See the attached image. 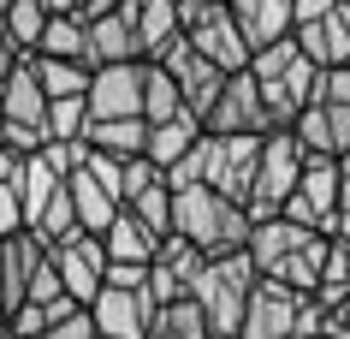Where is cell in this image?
I'll return each mask as SVG.
<instances>
[{"instance_id":"cell-1","label":"cell","mask_w":350,"mask_h":339,"mask_svg":"<svg viewBox=\"0 0 350 339\" xmlns=\"http://www.w3.org/2000/svg\"><path fill=\"white\" fill-rule=\"evenodd\" d=\"M172 232H185L190 244L208 250V256H226V250L250 244L256 214L214 185H185V190H172Z\"/></svg>"},{"instance_id":"cell-2","label":"cell","mask_w":350,"mask_h":339,"mask_svg":"<svg viewBox=\"0 0 350 339\" xmlns=\"http://www.w3.org/2000/svg\"><path fill=\"white\" fill-rule=\"evenodd\" d=\"M256 280H261V268H256V256H250V244H243V250H226V256H208V262L196 268L190 292L202 298L214 339H243V310H250Z\"/></svg>"},{"instance_id":"cell-3","label":"cell","mask_w":350,"mask_h":339,"mask_svg":"<svg viewBox=\"0 0 350 339\" xmlns=\"http://www.w3.org/2000/svg\"><path fill=\"white\" fill-rule=\"evenodd\" d=\"M303 161H309V149H303V137L291 131V125H279V131H267V143H261V167H256V185H250V214L256 221H267V214H279L285 208V197L297 190V179H303Z\"/></svg>"},{"instance_id":"cell-4","label":"cell","mask_w":350,"mask_h":339,"mask_svg":"<svg viewBox=\"0 0 350 339\" xmlns=\"http://www.w3.org/2000/svg\"><path fill=\"white\" fill-rule=\"evenodd\" d=\"M338 155H309L303 161V179H297V190L285 197V208L279 214H291V221L314 226V232H338Z\"/></svg>"},{"instance_id":"cell-5","label":"cell","mask_w":350,"mask_h":339,"mask_svg":"<svg viewBox=\"0 0 350 339\" xmlns=\"http://www.w3.org/2000/svg\"><path fill=\"white\" fill-rule=\"evenodd\" d=\"M185 36L196 42L220 72H243V66H250V42H243V30H238L232 0H202L196 12H185Z\"/></svg>"},{"instance_id":"cell-6","label":"cell","mask_w":350,"mask_h":339,"mask_svg":"<svg viewBox=\"0 0 350 339\" xmlns=\"http://www.w3.org/2000/svg\"><path fill=\"white\" fill-rule=\"evenodd\" d=\"M303 298L309 292L261 274L256 292H250V310H243V339H303V327H297L303 321Z\"/></svg>"},{"instance_id":"cell-7","label":"cell","mask_w":350,"mask_h":339,"mask_svg":"<svg viewBox=\"0 0 350 339\" xmlns=\"http://www.w3.org/2000/svg\"><path fill=\"white\" fill-rule=\"evenodd\" d=\"M54 262H59V274H66V292H72L77 303H95V292H101V280H107L113 256H107V238L77 221L66 238H54Z\"/></svg>"},{"instance_id":"cell-8","label":"cell","mask_w":350,"mask_h":339,"mask_svg":"<svg viewBox=\"0 0 350 339\" xmlns=\"http://www.w3.org/2000/svg\"><path fill=\"white\" fill-rule=\"evenodd\" d=\"M208 131H279L273 125V108H267V95H261L256 72L243 66V72H226V90L214 95V108L202 119Z\"/></svg>"},{"instance_id":"cell-9","label":"cell","mask_w":350,"mask_h":339,"mask_svg":"<svg viewBox=\"0 0 350 339\" xmlns=\"http://www.w3.org/2000/svg\"><path fill=\"white\" fill-rule=\"evenodd\" d=\"M261 143L267 131H214V161H208V185L250 203V185H256V167H261Z\"/></svg>"},{"instance_id":"cell-10","label":"cell","mask_w":350,"mask_h":339,"mask_svg":"<svg viewBox=\"0 0 350 339\" xmlns=\"http://www.w3.org/2000/svg\"><path fill=\"white\" fill-rule=\"evenodd\" d=\"M90 310H95L101 339H148V321H154L148 286H119V280H101V292H95Z\"/></svg>"},{"instance_id":"cell-11","label":"cell","mask_w":350,"mask_h":339,"mask_svg":"<svg viewBox=\"0 0 350 339\" xmlns=\"http://www.w3.org/2000/svg\"><path fill=\"white\" fill-rule=\"evenodd\" d=\"M161 66H166L172 77H178V90H185V101H190V108H196V113L208 119V108H214V95L226 90V72H220V66H214V60H208L202 48H196V42L185 36V30H178V36H172V42L161 48Z\"/></svg>"},{"instance_id":"cell-12","label":"cell","mask_w":350,"mask_h":339,"mask_svg":"<svg viewBox=\"0 0 350 339\" xmlns=\"http://www.w3.org/2000/svg\"><path fill=\"white\" fill-rule=\"evenodd\" d=\"M143 72L148 60H113L90 72V119H119V113H143Z\"/></svg>"},{"instance_id":"cell-13","label":"cell","mask_w":350,"mask_h":339,"mask_svg":"<svg viewBox=\"0 0 350 339\" xmlns=\"http://www.w3.org/2000/svg\"><path fill=\"white\" fill-rule=\"evenodd\" d=\"M309 238H314V226L291 221V214H267V221H256V232H250V256H256V268L267 274V268H279L285 256H297Z\"/></svg>"},{"instance_id":"cell-14","label":"cell","mask_w":350,"mask_h":339,"mask_svg":"<svg viewBox=\"0 0 350 339\" xmlns=\"http://www.w3.org/2000/svg\"><path fill=\"white\" fill-rule=\"evenodd\" d=\"M232 12H238V30H243V42H250V54L297 30V6L291 0H232Z\"/></svg>"},{"instance_id":"cell-15","label":"cell","mask_w":350,"mask_h":339,"mask_svg":"<svg viewBox=\"0 0 350 339\" xmlns=\"http://www.w3.org/2000/svg\"><path fill=\"white\" fill-rule=\"evenodd\" d=\"M42 113H48V90H42V77H36V60L24 54L12 72L0 77V119H30V125H42Z\"/></svg>"},{"instance_id":"cell-16","label":"cell","mask_w":350,"mask_h":339,"mask_svg":"<svg viewBox=\"0 0 350 339\" xmlns=\"http://www.w3.org/2000/svg\"><path fill=\"white\" fill-rule=\"evenodd\" d=\"M101 238H107V256H113V262H154V256H161V232H154L143 214H131V208L113 214Z\"/></svg>"},{"instance_id":"cell-17","label":"cell","mask_w":350,"mask_h":339,"mask_svg":"<svg viewBox=\"0 0 350 339\" xmlns=\"http://www.w3.org/2000/svg\"><path fill=\"white\" fill-rule=\"evenodd\" d=\"M131 30H137V54L161 60V48L185 30V6H178V0H143L137 18H131Z\"/></svg>"},{"instance_id":"cell-18","label":"cell","mask_w":350,"mask_h":339,"mask_svg":"<svg viewBox=\"0 0 350 339\" xmlns=\"http://www.w3.org/2000/svg\"><path fill=\"white\" fill-rule=\"evenodd\" d=\"M148 339H214L202 298H196V292H185V298H172V303H154Z\"/></svg>"},{"instance_id":"cell-19","label":"cell","mask_w":350,"mask_h":339,"mask_svg":"<svg viewBox=\"0 0 350 339\" xmlns=\"http://www.w3.org/2000/svg\"><path fill=\"white\" fill-rule=\"evenodd\" d=\"M90 66H113V60H143L137 54V30H131L125 12H101L90 18V48H83Z\"/></svg>"},{"instance_id":"cell-20","label":"cell","mask_w":350,"mask_h":339,"mask_svg":"<svg viewBox=\"0 0 350 339\" xmlns=\"http://www.w3.org/2000/svg\"><path fill=\"white\" fill-rule=\"evenodd\" d=\"M202 131H208L202 113L185 108V113H172V119H161V125H148V149H143V155H148V161H161V167H172V161H178V155H185Z\"/></svg>"},{"instance_id":"cell-21","label":"cell","mask_w":350,"mask_h":339,"mask_svg":"<svg viewBox=\"0 0 350 339\" xmlns=\"http://www.w3.org/2000/svg\"><path fill=\"white\" fill-rule=\"evenodd\" d=\"M291 36H297V48H303L314 66H338V60H350V24H338L332 12H327V18H303Z\"/></svg>"},{"instance_id":"cell-22","label":"cell","mask_w":350,"mask_h":339,"mask_svg":"<svg viewBox=\"0 0 350 339\" xmlns=\"http://www.w3.org/2000/svg\"><path fill=\"white\" fill-rule=\"evenodd\" d=\"M66 185H72L77 221L90 226V232H107V221H113V214H119V208H125V203H119V190H107V185H101V179H95L90 167H77L72 179H66Z\"/></svg>"},{"instance_id":"cell-23","label":"cell","mask_w":350,"mask_h":339,"mask_svg":"<svg viewBox=\"0 0 350 339\" xmlns=\"http://www.w3.org/2000/svg\"><path fill=\"white\" fill-rule=\"evenodd\" d=\"M90 143L107 155H143L148 149V119L143 113H119V119H90Z\"/></svg>"},{"instance_id":"cell-24","label":"cell","mask_w":350,"mask_h":339,"mask_svg":"<svg viewBox=\"0 0 350 339\" xmlns=\"http://www.w3.org/2000/svg\"><path fill=\"white\" fill-rule=\"evenodd\" d=\"M185 90H178V77L166 72L161 60H148V72H143V119L148 125H161V119H172V113H185Z\"/></svg>"},{"instance_id":"cell-25","label":"cell","mask_w":350,"mask_h":339,"mask_svg":"<svg viewBox=\"0 0 350 339\" xmlns=\"http://www.w3.org/2000/svg\"><path fill=\"white\" fill-rule=\"evenodd\" d=\"M314 298L338 310L350 298V232H327V262H321V286H314Z\"/></svg>"},{"instance_id":"cell-26","label":"cell","mask_w":350,"mask_h":339,"mask_svg":"<svg viewBox=\"0 0 350 339\" xmlns=\"http://www.w3.org/2000/svg\"><path fill=\"white\" fill-rule=\"evenodd\" d=\"M36 60V77H42V90L48 95H90V72L95 66H83V60H66V54H30Z\"/></svg>"},{"instance_id":"cell-27","label":"cell","mask_w":350,"mask_h":339,"mask_svg":"<svg viewBox=\"0 0 350 339\" xmlns=\"http://www.w3.org/2000/svg\"><path fill=\"white\" fill-rule=\"evenodd\" d=\"M42 131L59 137V143H77V137H90V95H48Z\"/></svg>"},{"instance_id":"cell-28","label":"cell","mask_w":350,"mask_h":339,"mask_svg":"<svg viewBox=\"0 0 350 339\" xmlns=\"http://www.w3.org/2000/svg\"><path fill=\"white\" fill-rule=\"evenodd\" d=\"M6 36L18 42L24 54H36V42H42V30H48V6H42V0H12V6H6Z\"/></svg>"},{"instance_id":"cell-29","label":"cell","mask_w":350,"mask_h":339,"mask_svg":"<svg viewBox=\"0 0 350 339\" xmlns=\"http://www.w3.org/2000/svg\"><path fill=\"white\" fill-rule=\"evenodd\" d=\"M125 208H131V214H143L161 238L172 232V185H166V179H154V185H143V190H131Z\"/></svg>"},{"instance_id":"cell-30","label":"cell","mask_w":350,"mask_h":339,"mask_svg":"<svg viewBox=\"0 0 350 339\" xmlns=\"http://www.w3.org/2000/svg\"><path fill=\"white\" fill-rule=\"evenodd\" d=\"M208 161H214V131H202L196 143H190L172 167H166V185L185 190V185H208Z\"/></svg>"},{"instance_id":"cell-31","label":"cell","mask_w":350,"mask_h":339,"mask_svg":"<svg viewBox=\"0 0 350 339\" xmlns=\"http://www.w3.org/2000/svg\"><path fill=\"white\" fill-rule=\"evenodd\" d=\"M72 226H77V203H72V185H59L54 197H48V208L36 214V232L48 238V244H54V238H66Z\"/></svg>"},{"instance_id":"cell-32","label":"cell","mask_w":350,"mask_h":339,"mask_svg":"<svg viewBox=\"0 0 350 339\" xmlns=\"http://www.w3.org/2000/svg\"><path fill=\"white\" fill-rule=\"evenodd\" d=\"M185 292H190V274H185V268H172L166 256L148 262V298H154V303H172V298H185Z\"/></svg>"},{"instance_id":"cell-33","label":"cell","mask_w":350,"mask_h":339,"mask_svg":"<svg viewBox=\"0 0 350 339\" xmlns=\"http://www.w3.org/2000/svg\"><path fill=\"white\" fill-rule=\"evenodd\" d=\"M30 303H54V298H66V274H59V262H54V244H48V256L36 262V274H30V292H24Z\"/></svg>"},{"instance_id":"cell-34","label":"cell","mask_w":350,"mask_h":339,"mask_svg":"<svg viewBox=\"0 0 350 339\" xmlns=\"http://www.w3.org/2000/svg\"><path fill=\"white\" fill-rule=\"evenodd\" d=\"M42 339H101V327H95V310H90V303H77L72 316L48 321V334H42Z\"/></svg>"},{"instance_id":"cell-35","label":"cell","mask_w":350,"mask_h":339,"mask_svg":"<svg viewBox=\"0 0 350 339\" xmlns=\"http://www.w3.org/2000/svg\"><path fill=\"white\" fill-rule=\"evenodd\" d=\"M24 226V197H18V185H0V238H12Z\"/></svg>"},{"instance_id":"cell-36","label":"cell","mask_w":350,"mask_h":339,"mask_svg":"<svg viewBox=\"0 0 350 339\" xmlns=\"http://www.w3.org/2000/svg\"><path fill=\"white\" fill-rule=\"evenodd\" d=\"M24 161H30V155H24V149H12V143H0V185H18Z\"/></svg>"},{"instance_id":"cell-37","label":"cell","mask_w":350,"mask_h":339,"mask_svg":"<svg viewBox=\"0 0 350 339\" xmlns=\"http://www.w3.org/2000/svg\"><path fill=\"white\" fill-rule=\"evenodd\" d=\"M338 179H345L338 185V232H350V149L338 155Z\"/></svg>"},{"instance_id":"cell-38","label":"cell","mask_w":350,"mask_h":339,"mask_svg":"<svg viewBox=\"0 0 350 339\" xmlns=\"http://www.w3.org/2000/svg\"><path fill=\"white\" fill-rule=\"evenodd\" d=\"M291 6H297V24L303 18H327L332 12V0H291Z\"/></svg>"},{"instance_id":"cell-39","label":"cell","mask_w":350,"mask_h":339,"mask_svg":"<svg viewBox=\"0 0 350 339\" xmlns=\"http://www.w3.org/2000/svg\"><path fill=\"white\" fill-rule=\"evenodd\" d=\"M0 303H6V316H12V274H6V238H0Z\"/></svg>"},{"instance_id":"cell-40","label":"cell","mask_w":350,"mask_h":339,"mask_svg":"<svg viewBox=\"0 0 350 339\" xmlns=\"http://www.w3.org/2000/svg\"><path fill=\"white\" fill-rule=\"evenodd\" d=\"M327 334H332V339H350V321L338 316V310H327Z\"/></svg>"},{"instance_id":"cell-41","label":"cell","mask_w":350,"mask_h":339,"mask_svg":"<svg viewBox=\"0 0 350 339\" xmlns=\"http://www.w3.org/2000/svg\"><path fill=\"white\" fill-rule=\"evenodd\" d=\"M178 6H185V12H196V6H202V0H178Z\"/></svg>"},{"instance_id":"cell-42","label":"cell","mask_w":350,"mask_h":339,"mask_svg":"<svg viewBox=\"0 0 350 339\" xmlns=\"http://www.w3.org/2000/svg\"><path fill=\"white\" fill-rule=\"evenodd\" d=\"M338 316H345V321H350V298H345V303H338Z\"/></svg>"},{"instance_id":"cell-43","label":"cell","mask_w":350,"mask_h":339,"mask_svg":"<svg viewBox=\"0 0 350 339\" xmlns=\"http://www.w3.org/2000/svg\"><path fill=\"white\" fill-rule=\"evenodd\" d=\"M6 6H12V0H0V18H6Z\"/></svg>"},{"instance_id":"cell-44","label":"cell","mask_w":350,"mask_h":339,"mask_svg":"<svg viewBox=\"0 0 350 339\" xmlns=\"http://www.w3.org/2000/svg\"><path fill=\"white\" fill-rule=\"evenodd\" d=\"M0 327H6V303H0Z\"/></svg>"},{"instance_id":"cell-45","label":"cell","mask_w":350,"mask_h":339,"mask_svg":"<svg viewBox=\"0 0 350 339\" xmlns=\"http://www.w3.org/2000/svg\"><path fill=\"white\" fill-rule=\"evenodd\" d=\"M314 339H332V334H327V327H321V334H314Z\"/></svg>"}]
</instances>
